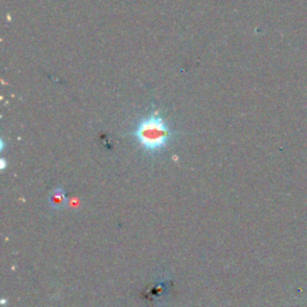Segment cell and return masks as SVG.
I'll return each instance as SVG.
<instances>
[{
  "mask_svg": "<svg viewBox=\"0 0 307 307\" xmlns=\"http://www.w3.org/2000/svg\"><path fill=\"white\" fill-rule=\"evenodd\" d=\"M130 135L144 155L156 157L168 150L175 137V131L160 110L153 109L136 121L135 129Z\"/></svg>",
  "mask_w": 307,
  "mask_h": 307,
  "instance_id": "cell-1",
  "label": "cell"
},
{
  "mask_svg": "<svg viewBox=\"0 0 307 307\" xmlns=\"http://www.w3.org/2000/svg\"><path fill=\"white\" fill-rule=\"evenodd\" d=\"M66 203V194L64 189L56 188L50 192L49 195V204L53 209L63 208Z\"/></svg>",
  "mask_w": 307,
  "mask_h": 307,
  "instance_id": "cell-2",
  "label": "cell"
}]
</instances>
